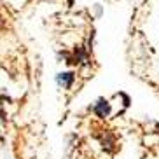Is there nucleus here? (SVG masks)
Returning a JSON list of instances; mask_svg holds the SVG:
<instances>
[{"instance_id":"1","label":"nucleus","mask_w":159,"mask_h":159,"mask_svg":"<svg viewBox=\"0 0 159 159\" xmlns=\"http://www.w3.org/2000/svg\"><path fill=\"white\" fill-rule=\"evenodd\" d=\"M58 84L60 86H63V88H70L72 86V82H74V74H72V72H65V74H60L58 75Z\"/></svg>"},{"instance_id":"2","label":"nucleus","mask_w":159,"mask_h":159,"mask_svg":"<svg viewBox=\"0 0 159 159\" xmlns=\"http://www.w3.org/2000/svg\"><path fill=\"white\" fill-rule=\"evenodd\" d=\"M94 112L98 114L100 117H105L108 112V103L105 102V100H98V103L94 105Z\"/></svg>"}]
</instances>
